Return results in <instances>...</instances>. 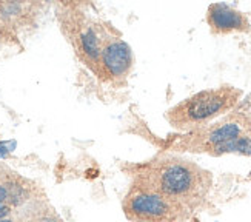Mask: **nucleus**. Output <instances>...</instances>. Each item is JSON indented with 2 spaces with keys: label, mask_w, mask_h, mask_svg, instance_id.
Instances as JSON below:
<instances>
[{
  "label": "nucleus",
  "mask_w": 251,
  "mask_h": 222,
  "mask_svg": "<svg viewBox=\"0 0 251 222\" xmlns=\"http://www.w3.org/2000/svg\"><path fill=\"white\" fill-rule=\"evenodd\" d=\"M9 213H11V208H9L8 204L0 205V221H2V219H6V218L9 216Z\"/></svg>",
  "instance_id": "nucleus-10"
},
{
  "label": "nucleus",
  "mask_w": 251,
  "mask_h": 222,
  "mask_svg": "<svg viewBox=\"0 0 251 222\" xmlns=\"http://www.w3.org/2000/svg\"><path fill=\"white\" fill-rule=\"evenodd\" d=\"M206 22L214 34L245 32L251 29L248 17L226 3H213L206 11Z\"/></svg>",
  "instance_id": "nucleus-7"
},
{
  "label": "nucleus",
  "mask_w": 251,
  "mask_h": 222,
  "mask_svg": "<svg viewBox=\"0 0 251 222\" xmlns=\"http://www.w3.org/2000/svg\"><path fill=\"white\" fill-rule=\"evenodd\" d=\"M105 28L106 27H100L86 19H80L73 28L74 47L80 54V59L85 62V65L90 66L94 73L99 66Z\"/></svg>",
  "instance_id": "nucleus-6"
},
{
  "label": "nucleus",
  "mask_w": 251,
  "mask_h": 222,
  "mask_svg": "<svg viewBox=\"0 0 251 222\" xmlns=\"http://www.w3.org/2000/svg\"><path fill=\"white\" fill-rule=\"evenodd\" d=\"M39 222H62V221L56 216H43L39 219Z\"/></svg>",
  "instance_id": "nucleus-11"
},
{
  "label": "nucleus",
  "mask_w": 251,
  "mask_h": 222,
  "mask_svg": "<svg viewBox=\"0 0 251 222\" xmlns=\"http://www.w3.org/2000/svg\"><path fill=\"white\" fill-rule=\"evenodd\" d=\"M251 131V116L244 110L226 114L216 124H208L191 131L179 145L191 151H206L214 154L221 147Z\"/></svg>",
  "instance_id": "nucleus-4"
},
{
  "label": "nucleus",
  "mask_w": 251,
  "mask_h": 222,
  "mask_svg": "<svg viewBox=\"0 0 251 222\" xmlns=\"http://www.w3.org/2000/svg\"><path fill=\"white\" fill-rule=\"evenodd\" d=\"M0 222H13V221H11V219H8V218H6V219H2V221H0Z\"/></svg>",
  "instance_id": "nucleus-12"
},
{
  "label": "nucleus",
  "mask_w": 251,
  "mask_h": 222,
  "mask_svg": "<svg viewBox=\"0 0 251 222\" xmlns=\"http://www.w3.org/2000/svg\"><path fill=\"white\" fill-rule=\"evenodd\" d=\"M133 62L134 57L131 47L125 40L116 34H111L108 28H105L96 76H99L102 81L106 82L121 83L128 77L131 68H133Z\"/></svg>",
  "instance_id": "nucleus-5"
},
{
  "label": "nucleus",
  "mask_w": 251,
  "mask_h": 222,
  "mask_svg": "<svg viewBox=\"0 0 251 222\" xmlns=\"http://www.w3.org/2000/svg\"><path fill=\"white\" fill-rule=\"evenodd\" d=\"M14 150H16V140H0V159L8 158V154Z\"/></svg>",
  "instance_id": "nucleus-8"
},
{
  "label": "nucleus",
  "mask_w": 251,
  "mask_h": 222,
  "mask_svg": "<svg viewBox=\"0 0 251 222\" xmlns=\"http://www.w3.org/2000/svg\"><path fill=\"white\" fill-rule=\"evenodd\" d=\"M133 187L156 192L193 210L208 194L211 174L191 161L165 156L139 166Z\"/></svg>",
  "instance_id": "nucleus-1"
},
{
  "label": "nucleus",
  "mask_w": 251,
  "mask_h": 222,
  "mask_svg": "<svg viewBox=\"0 0 251 222\" xmlns=\"http://www.w3.org/2000/svg\"><path fill=\"white\" fill-rule=\"evenodd\" d=\"M8 202V192L5 181H0V205H5Z\"/></svg>",
  "instance_id": "nucleus-9"
},
{
  "label": "nucleus",
  "mask_w": 251,
  "mask_h": 222,
  "mask_svg": "<svg viewBox=\"0 0 251 222\" xmlns=\"http://www.w3.org/2000/svg\"><path fill=\"white\" fill-rule=\"evenodd\" d=\"M242 97L234 86H219L196 93L167 111L168 124L179 131H194L231 111Z\"/></svg>",
  "instance_id": "nucleus-2"
},
{
  "label": "nucleus",
  "mask_w": 251,
  "mask_h": 222,
  "mask_svg": "<svg viewBox=\"0 0 251 222\" xmlns=\"http://www.w3.org/2000/svg\"><path fill=\"white\" fill-rule=\"evenodd\" d=\"M122 208L133 222H187L191 210L156 192L131 187Z\"/></svg>",
  "instance_id": "nucleus-3"
}]
</instances>
